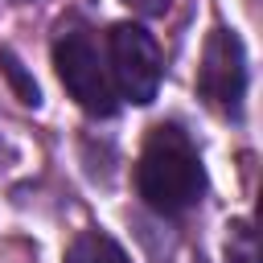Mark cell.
Wrapping results in <instances>:
<instances>
[{
	"mask_svg": "<svg viewBox=\"0 0 263 263\" xmlns=\"http://www.w3.org/2000/svg\"><path fill=\"white\" fill-rule=\"evenodd\" d=\"M123 4H132L136 12H148V16H156V12H164L173 0H123Z\"/></svg>",
	"mask_w": 263,
	"mask_h": 263,
	"instance_id": "8",
	"label": "cell"
},
{
	"mask_svg": "<svg viewBox=\"0 0 263 263\" xmlns=\"http://www.w3.org/2000/svg\"><path fill=\"white\" fill-rule=\"evenodd\" d=\"M226 263H259V238H255V226L251 222H230V234H226Z\"/></svg>",
	"mask_w": 263,
	"mask_h": 263,
	"instance_id": "6",
	"label": "cell"
},
{
	"mask_svg": "<svg viewBox=\"0 0 263 263\" xmlns=\"http://www.w3.org/2000/svg\"><path fill=\"white\" fill-rule=\"evenodd\" d=\"M197 95L214 111L238 115L242 95H247V53H242V41L230 29H214L205 37L201 66H197Z\"/></svg>",
	"mask_w": 263,
	"mask_h": 263,
	"instance_id": "4",
	"label": "cell"
},
{
	"mask_svg": "<svg viewBox=\"0 0 263 263\" xmlns=\"http://www.w3.org/2000/svg\"><path fill=\"white\" fill-rule=\"evenodd\" d=\"M66 263H132L127 251L103 234V230H82L70 247H66Z\"/></svg>",
	"mask_w": 263,
	"mask_h": 263,
	"instance_id": "5",
	"label": "cell"
},
{
	"mask_svg": "<svg viewBox=\"0 0 263 263\" xmlns=\"http://www.w3.org/2000/svg\"><path fill=\"white\" fill-rule=\"evenodd\" d=\"M136 189L148 210L156 214H185L201 201L205 189V168L193 148V140L177 123H156L140 148L136 164Z\"/></svg>",
	"mask_w": 263,
	"mask_h": 263,
	"instance_id": "1",
	"label": "cell"
},
{
	"mask_svg": "<svg viewBox=\"0 0 263 263\" xmlns=\"http://www.w3.org/2000/svg\"><path fill=\"white\" fill-rule=\"evenodd\" d=\"M53 70L62 78V86L70 90V99L86 111V115H115V86H111V70L107 58L95 41V33L86 25H62L58 41H53Z\"/></svg>",
	"mask_w": 263,
	"mask_h": 263,
	"instance_id": "2",
	"label": "cell"
},
{
	"mask_svg": "<svg viewBox=\"0 0 263 263\" xmlns=\"http://www.w3.org/2000/svg\"><path fill=\"white\" fill-rule=\"evenodd\" d=\"M107 70H111V86L119 99L127 103H152L156 86H160V49L152 41V33L144 25L119 21L107 33Z\"/></svg>",
	"mask_w": 263,
	"mask_h": 263,
	"instance_id": "3",
	"label": "cell"
},
{
	"mask_svg": "<svg viewBox=\"0 0 263 263\" xmlns=\"http://www.w3.org/2000/svg\"><path fill=\"white\" fill-rule=\"evenodd\" d=\"M0 70H4V78L12 82V90H16V99H21L25 107H37V103H41L37 82L21 70V62H16V53H12V49H0Z\"/></svg>",
	"mask_w": 263,
	"mask_h": 263,
	"instance_id": "7",
	"label": "cell"
}]
</instances>
